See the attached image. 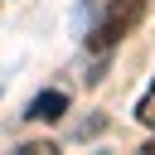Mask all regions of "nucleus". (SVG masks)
I'll use <instances>...</instances> for the list:
<instances>
[{
    "instance_id": "nucleus-1",
    "label": "nucleus",
    "mask_w": 155,
    "mask_h": 155,
    "mask_svg": "<svg viewBox=\"0 0 155 155\" xmlns=\"http://www.w3.org/2000/svg\"><path fill=\"white\" fill-rule=\"evenodd\" d=\"M155 0H111L107 5V15L97 19V29H92V48L97 53H107L111 44H121L140 19H145V10H150Z\"/></svg>"
},
{
    "instance_id": "nucleus-3",
    "label": "nucleus",
    "mask_w": 155,
    "mask_h": 155,
    "mask_svg": "<svg viewBox=\"0 0 155 155\" xmlns=\"http://www.w3.org/2000/svg\"><path fill=\"white\" fill-rule=\"evenodd\" d=\"M136 121H140V126H155V82H150V92L136 102Z\"/></svg>"
},
{
    "instance_id": "nucleus-4",
    "label": "nucleus",
    "mask_w": 155,
    "mask_h": 155,
    "mask_svg": "<svg viewBox=\"0 0 155 155\" xmlns=\"http://www.w3.org/2000/svg\"><path fill=\"white\" fill-rule=\"evenodd\" d=\"M145 150H150V155H155V140H150V145H145Z\"/></svg>"
},
{
    "instance_id": "nucleus-2",
    "label": "nucleus",
    "mask_w": 155,
    "mask_h": 155,
    "mask_svg": "<svg viewBox=\"0 0 155 155\" xmlns=\"http://www.w3.org/2000/svg\"><path fill=\"white\" fill-rule=\"evenodd\" d=\"M63 111H68V92H39L24 116H29V121H58Z\"/></svg>"
}]
</instances>
